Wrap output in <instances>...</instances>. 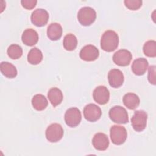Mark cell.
<instances>
[{"mask_svg":"<svg viewBox=\"0 0 156 156\" xmlns=\"http://www.w3.org/2000/svg\"><path fill=\"white\" fill-rule=\"evenodd\" d=\"M119 37L118 34L113 30L105 31L101 39V47L106 52H112L118 46Z\"/></svg>","mask_w":156,"mask_h":156,"instance_id":"6da1fadb","label":"cell"},{"mask_svg":"<svg viewBox=\"0 0 156 156\" xmlns=\"http://www.w3.org/2000/svg\"><path fill=\"white\" fill-rule=\"evenodd\" d=\"M96 18V11L90 7H83L77 13V20L79 22L84 26H88L92 24Z\"/></svg>","mask_w":156,"mask_h":156,"instance_id":"7a4b0ae2","label":"cell"},{"mask_svg":"<svg viewBox=\"0 0 156 156\" xmlns=\"http://www.w3.org/2000/svg\"><path fill=\"white\" fill-rule=\"evenodd\" d=\"M110 119L118 124H126L129 122L128 113L126 110L119 105H116L112 107L108 113Z\"/></svg>","mask_w":156,"mask_h":156,"instance_id":"3957f363","label":"cell"},{"mask_svg":"<svg viewBox=\"0 0 156 156\" xmlns=\"http://www.w3.org/2000/svg\"><path fill=\"white\" fill-rule=\"evenodd\" d=\"M110 134L112 143L116 145L123 144L127 137V132L126 128L121 126L114 125L112 126L110 130Z\"/></svg>","mask_w":156,"mask_h":156,"instance_id":"277c9868","label":"cell"},{"mask_svg":"<svg viewBox=\"0 0 156 156\" xmlns=\"http://www.w3.org/2000/svg\"><path fill=\"white\" fill-rule=\"evenodd\" d=\"M147 115L144 110H136L131 118V124L136 132L144 130L146 127Z\"/></svg>","mask_w":156,"mask_h":156,"instance_id":"5b68a950","label":"cell"},{"mask_svg":"<svg viewBox=\"0 0 156 156\" xmlns=\"http://www.w3.org/2000/svg\"><path fill=\"white\" fill-rule=\"evenodd\" d=\"M63 136V129L59 124H51L46 130V138L49 142L56 143L60 141Z\"/></svg>","mask_w":156,"mask_h":156,"instance_id":"8992f818","label":"cell"},{"mask_svg":"<svg viewBox=\"0 0 156 156\" xmlns=\"http://www.w3.org/2000/svg\"><path fill=\"white\" fill-rule=\"evenodd\" d=\"M82 119L81 112L76 107H72L68 109L65 114V121L67 126L70 127L77 126Z\"/></svg>","mask_w":156,"mask_h":156,"instance_id":"52a82bcc","label":"cell"},{"mask_svg":"<svg viewBox=\"0 0 156 156\" xmlns=\"http://www.w3.org/2000/svg\"><path fill=\"white\" fill-rule=\"evenodd\" d=\"M102 115L101 108L94 104H89L83 108V116L90 122L98 121Z\"/></svg>","mask_w":156,"mask_h":156,"instance_id":"ba28073f","label":"cell"},{"mask_svg":"<svg viewBox=\"0 0 156 156\" xmlns=\"http://www.w3.org/2000/svg\"><path fill=\"white\" fill-rule=\"evenodd\" d=\"M30 20L35 26L42 27L47 24L49 20V13L44 9H37L32 12Z\"/></svg>","mask_w":156,"mask_h":156,"instance_id":"9c48e42d","label":"cell"},{"mask_svg":"<svg viewBox=\"0 0 156 156\" xmlns=\"http://www.w3.org/2000/svg\"><path fill=\"white\" fill-rule=\"evenodd\" d=\"M132 58L131 52L127 49H120L116 51L113 56L114 63L120 66H126L130 64Z\"/></svg>","mask_w":156,"mask_h":156,"instance_id":"30bf717a","label":"cell"},{"mask_svg":"<svg viewBox=\"0 0 156 156\" xmlns=\"http://www.w3.org/2000/svg\"><path fill=\"white\" fill-rule=\"evenodd\" d=\"M99 55L98 49L94 45L88 44L82 48L79 56L83 60L91 62L96 60Z\"/></svg>","mask_w":156,"mask_h":156,"instance_id":"8fae6325","label":"cell"},{"mask_svg":"<svg viewBox=\"0 0 156 156\" xmlns=\"http://www.w3.org/2000/svg\"><path fill=\"white\" fill-rule=\"evenodd\" d=\"M93 97L97 103L101 105H104L109 101L110 93L106 87L101 85L97 87L94 90Z\"/></svg>","mask_w":156,"mask_h":156,"instance_id":"7c38bea8","label":"cell"},{"mask_svg":"<svg viewBox=\"0 0 156 156\" xmlns=\"http://www.w3.org/2000/svg\"><path fill=\"white\" fill-rule=\"evenodd\" d=\"M108 79L110 85L116 88L123 84L124 77L121 71L118 69H112L108 72Z\"/></svg>","mask_w":156,"mask_h":156,"instance_id":"4fadbf2b","label":"cell"},{"mask_svg":"<svg viewBox=\"0 0 156 156\" xmlns=\"http://www.w3.org/2000/svg\"><path fill=\"white\" fill-rule=\"evenodd\" d=\"M92 144L96 150L105 151L109 146L108 138L104 133H97L92 139Z\"/></svg>","mask_w":156,"mask_h":156,"instance_id":"5bb4252c","label":"cell"},{"mask_svg":"<svg viewBox=\"0 0 156 156\" xmlns=\"http://www.w3.org/2000/svg\"><path fill=\"white\" fill-rule=\"evenodd\" d=\"M23 43L29 46L35 45L38 41V33L32 29H26L21 36Z\"/></svg>","mask_w":156,"mask_h":156,"instance_id":"9a60e30c","label":"cell"},{"mask_svg":"<svg viewBox=\"0 0 156 156\" xmlns=\"http://www.w3.org/2000/svg\"><path fill=\"white\" fill-rule=\"evenodd\" d=\"M148 62L144 58H138L135 59L132 64V71L137 76L143 75L148 67Z\"/></svg>","mask_w":156,"mask_h":156,"instance_id":"2e32d148","label":"cell"},{"mask_svg":"<svg viewBox=\"0 0 156 156\" xmlns=\"http://www.w3.org/2000/svg\"><path fill=\"white\" fill-rule=\"evenodd\" d=\"M62 32L63 29L61 25L57 23H53L48 27L47 36L51 40H58L61 38Z\"/></svg>","mask_w":156,"mask_h":156,"instance_id":"e0dca14e","label":"cell"},{"mask_svg":"<svg viewBox=\"0 0 156 156\" xmlns=\"http://www.w3.org/2000/svg\"><path fill=\"white\" fill-rule=\"evenodd\" d=\"M122 101L124 105L130 110H134L137 108L140 102L139 97L133 93L126 94L123 97Z\"/></svg>","mask_w":156,"mask_h":156,"instance_id":"ac0fdd59","label":"cell"},{"mask_svg":"<svg viewBox=\"0 0 156 156\" xmlns=\"http://www.w3.org/2000/svg\"><path fill=\"white\" fill-rule=\"evenodd\" d=\"M49 101L54 107L59 105L63 100V94L62 91L56 87L51 88L48 93Z\"/></svg>","mask_w":156,"mask_h":156,"instance_id":"d6986e66","label":"cell"},{"mask_svg":"<svg viewBox=\"0 0 156 156\" xmlns=\"http://www.w3.org/2000/svg\"><path fill=\"white\" fill-rule=\"evenodd\" d=\"M1 73L6 77L12 79L17 76V69L12 63L7 62H2L0 65Z\"/></svg>","mask_w":156,"mask_h":156,"instance_id":"ffe728a7","label":"cell"},{"mask_svg":"<svg viewBox=\"0 0 156 156\" xmlns=\"http://www.w3.org/2000/svg\"><path fill=\"white\" fill-rule=\"evenodd\" d=\"M32 104L34 108L38 111H41L46 108L48 102L44 95L37 94L34 96L32 99Z\"/></svg>","mask_w":156,"mask_h":156,"instance_id":"44dd1931","label":"cell"},{"mask_svg":"<svg viewBox=\"0 0 156 156\" xmlns=\"http://www.w3.org/2000/svg\"><path fill=\"white\" fill-rule=\"evenodd\" d=\"M43 60V54L37 48H32L27 54V61L31 65H38Z\"/></svg>","mask_w":156,"mask_h":156,"instance_id":"7402d4cb","label":"cell"},{"mask_svg":"<svg viewBox=\"0 0 156 156\" xmlns=\"http://www.w3.org/2000/svg\"><path fill=\"white\" fill-rule=\"evenodd\" d=\"M63 45L64 48L67 51H71L74 50L77 45V39L76 37L72 34L66 35L63 38Z\"/></svg>","mask_w":156,"mask_h":156,"instance_id":"603a6c76","label":"cell"},{"mask_svg":"<svg viewBox=\"0 0 156 156\" xmlns=\"http://www.w3.org/2000/svg\"><path fill=\"white\" fill-rule=\"evenodd\" d=\"M143 52L149 57H155L156 56V42L155 40H149L143 46Z\"/></svg>","mask_w":156,"mask_h":156,"instance_id":"cb8c5ba5","label":"cell"},{"mask_svg":"<svg viewBox=\"0 0 156 156\" xmlns=\"http://www.w3.org/2000/svg\"><path fill=\"white\" fill-rule=\"evenodd\" d=\"M7 52L10 58L12 59H18L22 55L23 49L20 45L12 44L9 46Z\"/></svg>","mask_w":156,"mask_h":156,"instance_id":"d4e9b609","label":"cell"},{"mask_svg":"<svg viewBox=\"0 0 156 156\" xmlns=\"http://www.w3.org/2000/svg\"><path fill=\"white\" fill-rule=\"evenodd\" d=\"M125 6L131 10H136L142 5L141 0H126L124 1Z\"/></svg>","mask_w":156,"mask_h":156,"instance_id":"484cf974","label":"cell"},{"mask_svg":"<svg viewBox=\"0 0 156 156\" xmlns=\"http://www.w3.org/2000/svg\"><path fill=\"white\" fill-rule=\"evenodd\" d=\"M148 80L152 84L155 85V66L152 65L149 68L148 71Z\"/></svg>","mask_w":156,"mask_h":156,"instance_id":"4316f807","label":"cell"},{"mask_svg":"<svg viewBox=\"0 0 156 156\" xmlns=\"http://www.w3.org/2000/svg\"><path fill=\"white\" fill-rule=\"evenodd\" d=\"M22 6L27 9V10H31L33 8H34L37 3V1L35 0H22L21 1Z\"/></svg>","mask_w":156,"mask_h":156,"instance_id":"83f0119b","label":"cell"}]
</instances>
